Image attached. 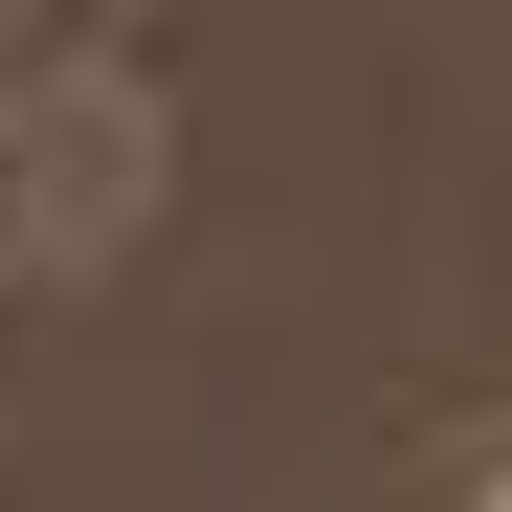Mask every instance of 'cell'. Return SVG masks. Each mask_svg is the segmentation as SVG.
I'll use <instances>...</instances> for the list:
<instances>
[{
	"instance_id": "cell-1",
	"label": "cell",
	"mask_w": 512,
	"mask_h": 512,
	"mask_svg": "<svg viewBox=\"0 0 512 512\" xmlns=\"http://www.w3.org/2000/svg\"><path fill=\"white\" fill-rule=\"evenodd\" d=\"M179 223V90L112 23H0V290H112Z\"/></svg>"
},
{
	"instance_id": "cell-2",
	"label": "cell",
	"mask_w": 512,
	"mask_h": 512,
	"mask_svg": "<svg viewBox=\"0 0 512 512\" xmlns=\"http://www.w3.org/2000/svg\"><path fill=\"white\" fill-rule=\"evenodd\" d=\"M401 512H512V401H468V423H446V446H423V468H401Z\"/></svg>"
}]
</instances>
